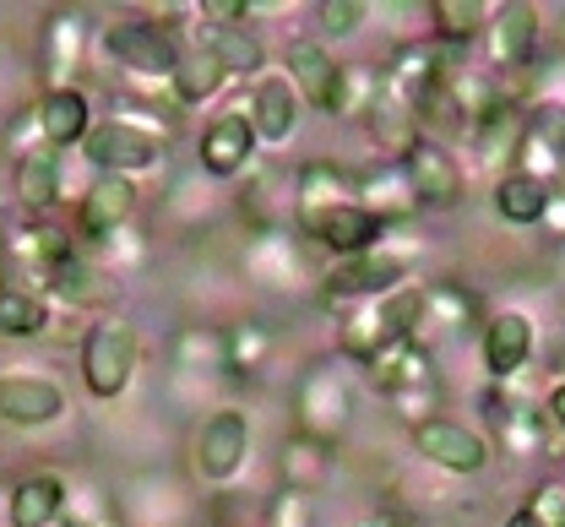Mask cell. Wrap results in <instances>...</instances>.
<instances>
[{
  "label": "cell",
  "instance_id": "obj_1",
  "mask_svg": "<svg viewBox=\"0 0 565 527\" xmlns=\"http://www.w3.org/2000/svg\"><path fill=\"white\" fill-rule=\"evenodd\" d=\"M414 261H419V228L403 224V228H386L364 256H353V261H338L327 278H321V289H316V300L327 304V310H349V304H364V300H381V294H392V289H403V283H414Z\"/></svg>",
  "mask_w": 565,
  "mask_h": 527
},
{
  "label": "cell",
  "instance_id": "obj_2",
  "mask_svg": "<svg viewBox=\"0 0 565 527\" xmlns=\"http://www.w3.org/2000/svg\"><path fill=\"white\" fill-rule=\"evenodd\" d=\"M288 408H294V430L299 435H310V441H321V447L338 452L353 424V386H349L343 359L332 354V359L305 365L299 380H294V391H288Z\"/></svg>",
  "mask_w": 565,
  "mask_h": 527
},
{
  "label": "cell",
  "instance_id": "obj_3",
  "mask_svg": "<svg viewBox=\"0 0 565 527\" xmlns=\"http://www.w3.org/2000/svg\"><path fill=\"white\" fill-rule=\"evenodd\" d=\"M76 365H82V386H87L98 402H115V397L131 386V376H137V321L120 315V310L93 315L87 332H82Z\"/></svg>",
  "mask_w": 565,
  "mask_h": 527
},
{
  "label": "cell",
  "instance_id": "obj_4",
  "mask_svg": "<svg viewBox=\"0 0 565 527\" xmlns=\"http://www.w3.org/2000/svg\"><path fill=\"white\" fill-rule=\"evenodd\" d=\"M104 55L120 66V72L141 76V82H169L180 66V39L163 17H115L104 33H98Z\"/></svg>",
  "mask_w": 565,
  "mask_h": 527
},
{
  "label": "cell",
  "instance_id": "obj_5",
  "mask_svg": "<svg viewBox=\"0 0 565 527\" xmlns=\"http://www.w3.org/2000/svg\"><path fill=\"white\" fill-rule=\"evenodd\" d=\"M479 413H484V441H490V452H505L516 456V462H527V456L550 452V413L539 408V402H527V397H516L511 386H484L479 391Z\"/></svg>",
  "mask_w": 565,
  "mask_h": 527
},
{
  "label": "cell",
  "instance_id": "obj_6",
  "mask_svg": "<svg viewBox=\"0 0 565 527\" xmlns=\"http://www.w3.org/2000/svg\"><path fill=\"white\" fill-rule=\"evenodd\" d=\"M82 158L93 163V174H120V180H131V174L158 169L163 142L147 137L131 120H120V115H104V120H93V131H87V142H82Z\"/></svg>",
  "mask_w": 565,
  "mask_h": 527
},
{
  "label": "cell",
  "instance_id": "obj_7",
  "mask_svg": "<svg viewBox=\"0 0 565 527\" xmlns=\"http://www.w3.org/2000/svg\"><path fill=\"white\" fill-rule=\"evenodd\" d=\"M343 202H359V174H349V169L332 163V158H310V163H299V174H294L288 224H294L299 239H310V228L321 224L332 207H343Z\"/></svg>",
  "mask_w": 565,
  "mask_h": 527
},
{
  "label": "cell",
  "instance_id": "obj_8",
  "mask_svg": "<svg viewBox=\"0 0 565 527\" xmlns=\"http://www.w3.org/2000/svg\"><path fill=\"white\" fill-rule=\"evenodd\" d=\"M539 44H544V11L527 6V0H505L500 11H490V28H484V55H490V72H533L539 66Z\"/></svg>",
  "mask_w": 565,
  "mask_h": 527
},
{
  "label": "cell",
  "instance_id": "obj_9",
  "mask_svg": "<svg viewBox=\"0 0 565 527\" xmlns=\"http://www.w3.org/2000/svg\"><path fill=\"white\" fill-rule=\"evenodd\" d=\"M191 462H196V473L207 484L239 478L245 462H250V419H245V408H212L202 419V430H196V441H191Z\"/></svg>",
  "mask_w": 565,
  "mask_h": 527
},
{
  "label": "cell",
  "instance_id": "obj_10",
  "mask_svg": "<svg viewBox=\"0 0 565 527\" xmlns=\"http://www.w3.org/2000/svg\"><path fill=\"white\" fill-rule=\"evenodd\" d=\"M256 152H262V137L250 126V104L212 115L207 126H202V137H196V163H202L207 180H239V174H250Z\"/></svg>",
  "mask_w": 565,
  "mask_h": 527
},
{
  "label": "cell",
  "instance_id": "obj_11",
  "mask_svg": "<svg viewBox=\"0 0 565 527\" xmlns=\"http://www.w3.org/2000/svg\"><path fill=\"white\" fill-rule=\"evenodd\" d=\"M408 447L429 462V467H440V473H457V478H473V473H484L490 467V441L479 435V430H468V424H457V419H446V413H435V419H424L408 430Z\"/></svg>",
  "mask_w": 565,
  "mask_h": 527
},
{
  "label": "cell",
  "instance_id": "obj_12",
  "mask_svg": "<svg viewBox=\"0 0 565 527\" xmlns=\"http://www.w3.org/2000/svg\"><path fill=\"white\" fill-rule=\"evenodd\" d=\"M364 131H370V142L381 148L386 163H403L424 142L419 104L403 87H392L381 72H375V93H370V109H364Z\"/></svg>",
  "mask_w": 565,
  "mask_h": 527
},
{
  "label": "cell",
  "instance_id": "obj_13",
  "mask_svg": "<svg viewBox=\"0 0 565 527\" xmlns=\"http://www.w3.org/2000/svg\"><path fill=\"white\" fill-rule=\"evenodd\" d=\"M239 272L262 289H299V278H310L305 267V239L288 228H256L245 245H239Z\"/></svg>",
  "mask_w": 565,
  "mask_h": 527
},
{
  "label": "cell",
  "instance_id": "obj_14",
  "mask_svg": "<svg viewBox=\"0 0 565 527\" xmlns=\"http://www.w3.org/2000/svg\"><path fill=\"white\" fill-rule=\"evenodd\" d=\"M403 169H408L414 202H419L424 213H451V207H462V202H468V174H462L457 152L446 148V142L424 137L419 148L403 158Z\"/></svg>",
  "mask_w": 565,
  "mask_h": 527
},
{
  "label": "cell",
  "instance_id": "obj_15",
  "mask_svg": "<svg viewBox=\"0 0 565 527\" xmlns=\"http://www.w3.org/2000/svg\"><path fill=\"white\" fill-rule=\"evenodd\" d=\"M131 218H137V185L120 180V174H93V185L76 202V245L98 250L104 239L131 228Z\"/></svg>",
  "mask_w": 565,
  "mask_h": 527
},
{
  "label": "cell",
  "instance_id": "obj_16",
  "mask_svg": "<svg viewBox=\"0 0 565 527\" xmlns=\"http://www.w3.org/2000/svg\"><path fill=\"white\" fill-rule=\"evenodd\" d=\"M87 33H93V22L76 6H61V11L44 17V28H39V82H44V93L76 87L71 76L87 61Z\"/></svg>",
  "mask_w": 565,
  "mask_h": 527
},
{
  "label": "cell",
  "instance_id": "obj_17",
  "mask_svg": "<svg viewBox=\"0 0 565 527\" xmlns=\"http://www.w3.org/2000/svg\"><path fill=\"white\" fill-rule=\"evenodd\" d=\"M370 386L392 402V397H414V391H440V370H435V354H429V343L419 337H397V343H386L370 365Z\"/></svg>",
  "mask_w": 565,
  "mask_h": 527
},
{
  "label": "cell",
  "instance_id": "obj_18",
  "mask_svg": "<svg viewBox=\"0 0 565 527\" xmlns=\"http://www.w3.org/2000/svg\"><path fill=\"white\" fill-rule=\"evenodd\" d=\"M462 137H468L473 163H479V169H490L494 180H500V174H511V169H516V158H522V142H527V109H516V104H505V98H500L490 115H484L479 126H468Z\"/></svg>",
  "mask_w": 565,
  "mask_h": 527
},
{
  "label": "cell",
  "instance_id": "obj_19",
  "mask_svg": "<svg viewBox=\"0 0 565 527\" xmlns=\"http://www.w3.org/2000/svg\"><path fill=\"white\" fill-rule=\"evenodd\" d=\"M479 354H484V370H490L494 386L522 376L527 359H533V321H527L522 310H494V315H484Z\"/></svg>",
  "mask_w": 565,
  "mask_h": 527
},
{
  "label": "cell",
  "instance_id": "obj_20",
  "mask_svg": "<svg viewBox=\"0 0 565 527\" xmlns=\"http://www.w3.org/2000/svg\"><path fill=\"white\" fill-rule=\"evenodd\" d=\"M115 294V278L76 245L71 256H61L55 267H50V278H44V300H61L66 310H98L104 315V304Z\"/></svg>",
  "mask_w": 565,
  "mask_h": 527
},
{
  "label": "cell",
  "instance_id": "obj_21",
  "mask_svg": "<svg viewBox=\"0 0 565 527\" xmlns=\"http://www.w3.org/2000/svg\"><path fill=\"white\" fill-rule=\"evenodd\" d=\"M397 321H392V304L386 294L381 300H364V304H349L338 315V359L343 365H370L386 343H397Z\"/></svg>",
  "mask_w": 565,
  "mask_h": 527
},
{
  "label": "cell",
  "instance_id": "obj_22",
  "mask_svg": "<svg viewBox=\"0 0 565 527\" xmlns=\"http://www.w3.org/2000/svg\"><path fill=\"white\" fill-rule=\"evenodd\" d=\"M66 413V391L50 376H0V424L39 430Z\"/></svg>",
  "mask_w": 565,
  "mask_h": 527
},
{
  "label": "cell",
  "instance_id": "obj_23",
  "mask_svg": "<svg viewBox=\"0 0 565 527\" xmlns=\"http://www.w3.org/2000/svg\"><path fill=\"white\" fill-rule=\"evenodd\" d=\"M338 66H343V61H338L321 39H288V50H282V76L294 82L299 104L316 109V115H327V98H332Z\"/></svg>",
  "mask_w": 565,
  "mask_h": 527
},
{
  "label": "cell",
  "instance_id": "obj_24",
  "mask_svg": "<svg viewBox=\"0 0 565 527\" xmlns=\"http://www.w3.org/2000/svg\"><path fill=\"white\" fill-rule=\"evenodd\" d=\"M278 354V332L262 315H234L223 321V376L228 380H256Z\"/></svg>",
  "mask_w": 565,
  "mask_h": 527
},
{
  "label": "cell",
  "instance_id": "obj_25",
  "mask_svg": "<svg viewBox=\"0 0 565 527\" xmlns=\"http://www.w3.org/2000/svg\"><path fill=\"white\" fill-rule=\"evenodd\" d=\"M299 115H305V104H299L294 82L282 72H267L250 87V126H256V137H262L267 148H282V142L299 131Z\"/></svg>",
  "mask_w": 565,
  "mask_h": 527
},
{
  "label": "cell",
  "instance_id": "obj_26",
  "mask_svg": "<svg viewBox=\"0 0 565 527\" xmlns=\"http://www.w3.org/2000/svg\"><path fill=\"white\" fill-rule=\"evenodd\" d=\"M359 207H364V213H375L386 228L414 224L419 202H414L408 169H403V163H386V158H381L375 169H364V174H359Z\"/></svg>",
  "mask_w": 565,
  "mask_h": 527
},
{
  "label": "cell",
  "instance_id": "obj_27",
  "mask_svg": "<svg viewBox=\"0 0 565 527\" xmlns=\"http://www.w3.org/2000/svg\"><path fill=\"white\" fill-rule=\"evenodd\" d=\"M381 234H386V224H381L375 213H364L359 202H343V207H332L321 224L310 228L305 245H316V250H327V256H338V261H353V256H364Z\"/></svg>",
  "mask_w": 565,
  "mask_h": 527
},
{
  "label": "cell",
  "instance_id": "obj_28",
  "mask_svg": "<svg viewBox=\"0 0 565 527\" xmlns=\"http://www.w3.org/2000/svg\"><path fill=\"white\" fill-rule=\"evenodd\" d=\"M39 115V131H44V148L50 152H66V148H82L87 131H93V104L82 87H55L33 104Z\"/></svg>",
  "mask_w": 565,
  "mask_h": 527
},
{
  "label": "cell",
  "instance_id": "obj_29",
  "mask_svg": "<svg viewBox=\"0 0 565 527\" xmlns=\"http://www.w3.org/2000/svg\"><path fill=\"white\" fill-rule=\"evenodd\" d=\"M479 321V294L462 289L457 278H429L424 283V321H419V343H429V332L462 337Z\"/></svg>",
  "mask_w": 565,
  "mask_h": 527
},
{
  "label": "cell",
  "instance_id": "obj_30",
  "mask_svg": "<svg viewBox=\"0 0 565 527\" xmlns=\"http://www.w3.org/2000/svg\"><path fill=\"white\" fill-rule=\"evenodd\" d=\"M196 50H207L212 61L228 76H267V44L256 39V28H217V22H202L196 28Z\"/></svg>",
  "mask_w": 565,
  "mask_h": 527
},
{
  "label": "cell",
  "instance_id": "obj_31",
  "mask_svg": "<svg viewBox=\"0 0 565 527\" xmlns=\"http://www.w3.org/2000/svg\"><path fill=\"white\" fill-rule=\"evenodd\" d=\"M550 180H539V174H527V169H511V174H500L490 185V207L500 224L511 228H539L544 218V207H550Z\"/></svg>",
  "mask_w": 565,
  "mask_h": 527
},
{
  "label": "cell",
  "instance_id": "obj_32",
  "mask_svg": "<svg viewBox=\"0 0 565 527\" xmlns=\"http://www.w3.org/2000/svg\"><path fill=\"white\" fill-rule=\"evenodd\" d=\"M6 517L11 527H50L66 517V478L61 473H28L17 478V490L6 495Z\"/></svg>",
  "mask_w": 565,
  "mask_h": 527
},
{
  "label": "cell",
  "instance_id": "obj_33",
  "mask_svg": "<svg viewBox=\"0 0 565 527\" xmlns=\"http://www.w3.org/2000/svg\"><path fill=\"white\" fill-rule=\"evenodd\" d=\"M11 191H17V202L28 213H50L61 202V191H66V152L44 148V152H33V158H22L17 174H11Z\"/></svg>",
  "mask_w": 565,
  "mask_h": 527
},
{
  "label": "cell",
  "instance_id": "obj_34",
  "mask_svg": "<svg viewBox=\"0 0 565 527\" xmlns=\"http://www.w3.org/2000/svg\"><path fill=\"white\" fill-rule=\"evenodd\" d=\"M278 478L282 490H305V495H316L327 478H332V447H321V441H310V435H288L278 452Z\"/></svg>",
  "mask_w": 565,
  "mask_h": 527
},
{
  "label": "cell",
  "instance_id": "obj_35",
  "mask_svg": "<svg viewBox=\"0 0 565 527\" xmlns=\"http://www.w3.org/2000/svg\"><path fill=\"white\" fill-rule=\"evenodd\" d=\"M490 28V6L484 0H429V39L446 50H468L473 39H484Z\"/></svg>",
  "mask_w": 565,
  "mask_h": 527
},
{
  "label": "cell",
  "instance_id": "obj_36",
  "mask_svg": "<svg viewBox=\"0 0 565 527\" xmlns=\"http://www.w3.org/2000/svg\"><path fill=\"white\" fill-rule=\"evenodd\" d=\"M223 82H228V72L212 61L207 50H196V44H191L163 87H169V104H174V109H196V104H207L212 93H223Z\"/></svg>",
  "mask_w": 565,
  "mask_h": 527
},
{
  "label": "cell",
  "instance_id": "obj_37",
  "mask_svg": "<svg viewBox=\"0 0 565 527\" xmlns=\"http://www.w3.org/2000/svg\"><path fill=\"white\" fill-rule=\"evenodd\" d=\"M50 332V300L22 283H0V337H44Z\"/></svg>",
  "mask_w": 565,
  "mask_h": 527
},
{
  "label": "cell",
  "instance_id": "obj_38",
  "mask_svg": "<svg viewBox=\"0 0 565 527\" xmlns=\"http://www.w3.org/2000/svg\"><path fill=\"white\" fill-rule=\"evenodd\" d=\"M174 370H202V376H223V326H180L174 332Z\"/></svg>",
  "mask_w": 565,
  "mask_h": 527
},
{
  "label": "cell",
  "instance_id": "obj_39",
  "mask_svg": "<svg viewBox=\"0 0 565 527\" xmlns=\"http://www.w3.org/2000/svg\"><path fill=\"white\" fill-rule=\"evenodd\" d=\"M370 93H375V72L359 66V61H343L338 66V82H332V98H327V115L332 120H353L370 109Z\"/></svg>",
  "mask_w": 565,
  "mask_h": 527
},
{
  "label": "cell",
  "instance_id": "obj_40",
  "mask_svg": "<svg viewBox=\"0 0 565 527\" xmlns=\"http://www.w3.org/2000/svg\"><path fill=\"white\" fill-rule=\"evenodd\" d=\"M66 523L71 527H126V512L109 495H98V490L66 484Z\"/></svg>",
  "mask_w": 565,
  "mask_h": 527
},
{
  "label": "cell",
  "instance_id": "obj_41",
  "mask_svg": "<svg viewBox=\"0 0 565 527\" xmlns=\"http://www.w3.org/2000/svg\"><path fill=\"white\" fill-rule=\"evenodd\" d=\"M262 527H316V495L305 490H273L267 512H262Z\"/></svg>",
  "mask_w": 565,
  "mask_h": 527
},
{
  "label": "cell",
  "instance_id": "obj_42",
  "mask_svg": "<svg viewBox=\"0 0 565 527\" xmlns=\"http://www.w3.org/2000/svg\"><path fill=\"white\" fill-rule=\"evenodd\" d=\"M364 17H370V6H364V0H321V6H316L321 44H327V39H353V33L364 28Z\"/></svg>",
  "mask_w": 565,
  "mask_h": 527
},
{
  "label": "cell",
  "instance_id": "obj_43",
  "mask_svg": "<svg viewBox=\"0 0 565 527\" xmlns=\"http://www.w3.org/2000/svg\"><path fill=\"white\" fill-rule=\"evenodd\" d=\"M522 506H527V517H533L539 527H565V490H561V478H544V484H539Z\"/></svg>",
  "mask_w": 565,
  "mask_h": 527
},
{
  "label": "cell",
  "instance_id": "obj_44",
  "mask_svg": "<svg viewBox=\"0 0 565 527\" xmlns=\"http://www.w3.org/2000/svg\"><path fill=\"white\" fill-rule=\"evenodd\" d=\"M539 228H544V239L565 245V185H561V180H555V191H550V207H544Z\"/></svg>",
  "mask_w": 565,
  "mask_h": 527
},
{
  "label": "cell",
  "instance_id": "obj_45",
  "mask_svg": "<svg viewBox=\"0 0 565 527\" xmlns=\"http://www.w3.org/2000/svg\"><path fill=\"white\" fill-rule=\"evenodd\" d=\"M353 527H419V523H414V512H408V506H397V501H381L370 517H359Z\"/></svg>",
  "mask_w": 565,
  "mask_h": 527
},
{
  "label": "cell",
  "instance_id": "obj_46",
  "mask_svg": "<svg viewBox=\"0 0 565 527\" xmlns=\"http://www.w3.org/2000/svg\"><path fill=\"white\" fill-rule=\"evenodd\" d=\"M544 413H550V424H555V430H565V376L550 386V397H544Z\"/></svg>",
  "mask_w": 565,
  "mask_h": 527
},
{
  "label": "cell",
  "instance_id": "obj_47",
  "mask_svg": "<svg viewBox=\"0 0 565 527\" xmlns=\"http://www.w3.org/2000/svg\"><path fill=\"white\" fill-rule=\"evenodd\" d=\"M50 527H71V523H66V517H61V523H50Z\"/></svg>",
  "mask_w": 565,
  "mask_h": 527
},
{
  "label": "cell",
  "instance_id": "obj_48",
  "mask_svg": "<svg viewBox=\"0 0 565 527\" xmlns=\"http://www.w3.org/2000/svg\"><path fill=\"white\" fill-rule=\"evenodd\" d=\"M561 490H565V473H561Z\"/></svg>",
  "mask_w": 565,
  "mask_h": 527
},
{
  "label": "cell",
  "instance_id": "obj_49",
  "mask_svg": "<svg viewBox=\"0 0 565 527\" xmlns=\"http://www.w3.org/2000/svg\"><path fill=\"white\" fill-rule=\"evenodd\" d=\"M0 283H6V278H0Z\"/></svg>",
  "mask_w": 565,
  "mask_h": 527
}]
</instances>
